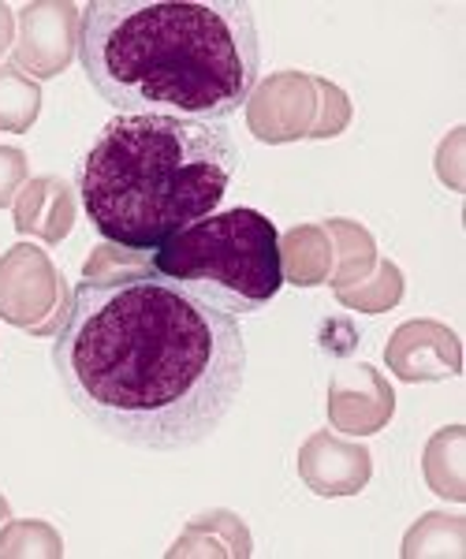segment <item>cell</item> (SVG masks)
Masks as SVG:
<instances>
[{"label":"cell","instance_id":"cell-1","mask_svg":"<svg viewBox=\"0 0 466 559\" xmlns=\"http://www.w3.org/2000/svg\"><path fill=\"white\" fill-rule=\"evenodd\" d=\"M52 369L94 429L146 452L210 440L243 392L239 318L179 292L139 265L112 280H79L52 336Z\"/></svg>","mask_w":466,"mask_h":559},{"label":"cell","instance_id":"cell-2","mask_svg":"<svg viewBox=\"0 0 466 559\" xmlns=\"http://www.w3.org/2000/svg\"><path fill=\"white\" fill-rule=\"evenodd\" d=\"M79 64L123 116L224 123L262 71L247 0H89Z\"/></svg>","mask_w":466,"mask_h":559},{"label":"cell","instance_id":"cell-3","mask_svg":"<svg viewBox=\"0 0 466 559\" xmlns=\"http://www.w3.org/2000/svg\"><path fill=\"white\" fill-rule=\"evenodd\" d=\"M236 168L239 146L224 123L120 112L86 153L79 198L105 242L154 254L217 213Z\"/></svg>","mask_w":466,"mask_h":559},{"label":"cell","instance_id":"cell-4","mask_svg":"<svg viewBox=\"0 0 466 559\" xmlns=\"http://www.w3.org/2000/svg\"><path fill=\"white\" fill-rule=\"evenodd\" d=\"M154 273L220 313H258L280 295V231L265 213L236 205L176 231L150 254Z\"/></svg>","mask_w":466,"mask_h":559},{"label":"cell","instance_id":"cell-5","mask_svg":"<svg viewBox=\"0 0 466 559\" xmlns=\"http://www.w3.org/2000/svg\"><path fill=\"white\" fill-rule=\"evenodd\" d=\"M71 287L60 280L57 265L34 242H15L0 254V321L23 329L38 340L60 332L68 318Z\"/></svg>","mask_w":466,"mask_h":559},{"label":"cell","instance_id":"cell-6","mask_svg":"<svg viewBox=\"0 0 466 559\" xmlns=\"http://www.w3.org/2000/svg\"><path fill=\"white\" fill-rule=\"evenodd\" d=\"M20 34L12 45V64L38 79H57L79 57V31H83V8L71 0H38L20 8Z\"/></svg>","mask_w":466,"mask_h":559},{"label":"cell","instance_id":"cell-7","mask_svg":"<svg viewBox=\"0 0 466 559\" xmlns=\"http://www.w3.org/2000/svg\"><path fill=\"white\" fill-rule=\"evenodd\" d=\"M318 75L307 71H273L247 97V128L265 146L310 139L318 123Z\"/></svg>","mask_w":466,"mask_h":559},{"label":"cell","instance_id":"cell-8","mask_svg":"<svg viewBox=\"0 0 466 559\" xmlns=\"http://www.w3.org/2000/svg\"><path fill=\"white\" fill-rule=\"evenodd\" d=\"M396 414V388L370 362L339 366L328 381V426L344 437H373Z\"/></svg>","mask_w":466,"mask_h":559},{"label":"cell","instance_id":"cell-9","mask_svg":"<svg viewBox=\"0 0 466 559\" xmlns=\"http://www.w3.org/2000/svg\"><path fill=\"white\" fill-rule=\"evenodd\" d=\"M384 366L407 384H429L447 381L463 373V347L447 324L415 318L392 332L384 347Z\"/></svg>","mask_w":466,"mask_h":559},{"label":"cell","instance_id":"cell-10","mask_svg":"<svg viewBox=\"0 0 466 559\" xmlns=\"http://www.w3.org/2000/svg\"><path fill=\"white\" fill-rule=\"evenodd\" d=\"M299 477L313 496H358L373 477V455L333 429L313 432L299 448Z\"/></svg>","mask_w":466,"mask_h":559},{"label":"cell","instance_id":"cell-11","mask_svg":"<svg viewBox=\"0 0 466 559\" xmlns=\"http://www.w3.org/2000/svg\"><path fill=\"white\" fill-rule=\"evenodd\" d=\"M75 187L60 176H34L23 183V191L15 194L12 216H15V231L20 236H34L49 247L64 242L75 228Z\"/></svg>","mask_w":466,"mask_h":559},{"label":"cell","instance_id":"cell-12","mask_svg":"<svg viewBox=\"0 0 466 559\" xmlns=\"http://www.w3.org/2000/svg\"><path fill=\"white\" fill-rule=\"evenodd\" d=\"M168 559H250L254 540L243 519L231 511H210V515L191 519V526L179 534V540L165 552Z\"/></svg>","mask_w":466,"mask_h":559},{"label":"cell","instance_id":"cell-13","mask_svg":"<svg viewBox=\"0 0 466 559\" xmlns=\"http://www.w3.org/2000/svg\"><path fill=\"white\" fill-rule=\"evenodd\" d=\"M280 269L284 284L318 287L333 273V239L321 224H295L280 236Z\"/></svg>","mask_w":466,"mask_h":559},{"label":"cell","instance_id":"cell-14","mask_svg":"<svg viewBox=\"0 0 466 559\" xmlns=\"http://www.w3.org/2000/svg\"><path fill=\"white\" fill-rule=\"evenodd\" d=\"M321 228L333 239V273H328V284L333 292H344V287L358 284L378 269V239L362 228L358 221H347V216H333Z\"/></svg>","mask_w":466,"mask_h":559},{"label":"cell","instance_id":"cell-15","mask_svg":"<svg viewBox=\"0 0 466 559\" xmlns=\"http://www.w3.org/2000/svg\"><path fill=\"white\" fill-rule=\"evenodd\" d=\"M422 474L429 492L452 503H466V429L444 426L429 437L422 455Z\"/></svg>","mask_w":466,"mask_h":559},{"label":"cell","instance_id":"cell-16","mask_svg":"<svg viewBox=\"0 0 466 559\" xmlns=\"http://www.w3.org/2000/svg\"><path fill=\"white\" fill-rule=\"evenodd\" d=\"M403 559H463L466 556V519L444 515V511H429L407 530L399 548Z\"/></svg>","mask_w":466,"mask_h":559},{"label":"cell","instance_id":"cell-17","mask_svg":"<svg viewBox=\"0 0 466 559\" xmlns=\"http://www.w3.org/2000/svg\"><path fill=\"white\" fill-rule=\"evenodd\" d=\"M336 302L344 306V310H358V313H389L396 310L403 302V273L396 261L381 258L378 269H373L366 280H358V284L344 287V292H336Z\"/></svg>","mask_w":466,"mask_h":559},{"label":"cell","instance_id":"cell-18","mask_svg":"<svg viewBox=\"0 0 466 559\" xmlns=\"http://www.w3.org/2000/svg\"><path fill=\"white\" fill-rule=\"evenodd\" d=\"M41 116V86L15 64L0 68V131L23 134Z\"/></svg>","mask_w":466,"mask_h":559},{"label":"cell","instance_id":"cell-19","mask_svg":"<svg viewBox=\"0 0 466 559\" xmlns=\"http://www.w3.org/2000/svg\"><path fill=\"white\" fill-rule=\"evenodd\" d=\"M64 537L41 519H8L0 526V559H60Z\"/></svg>","mask_w":466,"mask_h":559},{"label":"cell","instance_id":"cell-20","mask_svg":"<svg viewBox=\"0 0 466 559\" xmlns=\"http://www.w3.org/2000/svg\"><path fill=\"white\" fill-rule=\"evenodd\" d=\"M318 94H321V105H318V123H313L310 139H336V134L347 131L351 123V97L347 90H339L336 83L328 79H318Z\"/></svg>","mask_w":466,"mask_h":559},{"label":"cell","instance_id":"cell-21","mask_svg":"<svg viewBox=\"0 0 466 559\" xmlns=\"http://www.w3.org/2000/svg\"><path fill=\"white\" fill-rule=\"evenodd\" d=\"M31 179V160L23 150L0 146V210L15 202V194L23 191V183Z\"/></svg>","mask_w":466,"mask_h":559},{"label":"cell","instance_id":"cell-22","mask_svg":"<svg viewBox=\"0 0 466 559\" xmlns=\"http://www.w3.org/2000/svg\"><path fill=\"white\" fill-rule=\"evenodd\" d=\"M459 150H463V128H455L437 150V176L444 179L452 191H463V176H459Z\"/></svg>","mask_w":466,"mask_h":559},{"label":"cell","instance_id":"cell-23","mask_svg":"<svg viewBox=\"0 0 466 559\" xmlns=\"http://www.w3.org/2000/svg\"><path fill=\"white\" fill-rule=\"evenodd\" d=\"M15 45V15L8 4H0V57Z\"/></svg>","mask_w":466,"mask_h":559},{"label":"cell","instance_id":"cell-24","mask_svg":"<svg viewBox=\"0 0 466 559\" xmlns=\"http://www.w3.org/2000/svg\"><path fill=\"white\" fill-rule=\"evenodd\" d=\"M12 519V508H8V500H4V492H0V526Z\"/></svg>","mask_w":466,"mask_h":559}]
</instances>
